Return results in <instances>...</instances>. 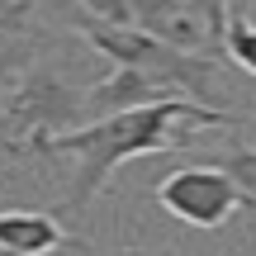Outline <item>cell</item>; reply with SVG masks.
<instances>
[{"instance_id": "obj_2", "label": "cell", "mask_w": 256, "mask_h": 256, "mask_svg": "<svg viewBox=\"0 0 256 256\" xmlns=\"http://www.w3.org/2000/svg\"><path fill=\"white\" fill-rule=\"evenodd\" d=\"M86 95L90 90H81L62 66L38 62L10 90L5 110H0V152L14 156V162H43V147L57 133H72V128L90 124Z\"/></svg>"}, {"instance_id": "obj_11", "label": "cell", "mask_w": 256, "mask_h": 256, "mask_svg": "<svg viewBox=\"0 0 256 256\" xmlns=\"http://www.w3.org/2000/svg\"><path fill=\"white\" fill-rule=\"evenodd\" d=\"M204 10H209V24H214V52H223V34H228L232 0H204Z\"/></svg>"}, {"instance_id": "obj_4", "label": "cell", "mask_w": 256, "mask_h": 256, "mask_svg": "<svg viewBox=\"0 0 256 256\" xmlns=\"http://www.w3.org/2000/svg\"><path fill=\"white\" fill-rule=\"evenodd\" d=\"M156 209L180 218L185 228H200L214 232L242 209V194L232 185V176L214 162H190V166H176L171 176L156 180Z\"/></svg>"}, {"instance_id": "obj_7", "label": "cell", "mask_w": 256, "mask_h": 256, "mask_svg": "<svg viewBox=\"0 0 256 256\" xmlns=\"http://www.w3.org/2000/svg\"><path fill=\"white\" fill-rule=\"evenodd\" d=\"M52 38L43 28H0V95L14 90L38 62H43V48Z\"/></svg>"}, {"instance_id": "obj_9", "label": "cell", "mask_w": 256, "mask_h": 256, "mask_svg": "<svg viewBox=\"0 0 256 256\" xmlns=\"http://www.w3.org/2000/svg\"><path fill=\"white\" fill-rule=\"evenodd\" d=\"M223 57H232V62H238L247 76H256V19H247V14H228Z\"/></svg>"}, {"instance_id": "obj_12", "label": "cell", "mask_w": 256, "mask_h": 256, "mask_svg": "<svg viewBox=\"0 0 256 256\" xmlns=\"http://www.w3.org/2000/svg\"><path fill=\"white\" fill-rule=\"evenodd\" d=\"M232 14H247V19H256V0H232Z\"/></svg>"}, {"instance_id": "obj_6", "label": "cell", "mask_w": 256, "mask_h": 256, "mask_svg": "<svg viewBox=\"0 0 256 256\" xmlns=\"http://www.w3.org/2000/svg\"><path fill=\"white\" fill-rule=\"evenodd\" d=\"M166 95L171 90H166L156 76L133 72V66H114L104 81L90 86L86 110H90V119H104V114H124V110H138V104H156V100H166Z\"/></svg>"}, {"instance_id": "obj_1", "label": "cell", "mask_w": 256, "mask_h": 256, "mask_svg": "<svg viewBox=\"0 0 256 256\" xmlns=\"http://www.w3.org/2000/svg\"><path fill=\"white\" fill-rule=\"evenodd\" d=\"M238 114L218 110V104L190 100V95H166L156 104H138V110L124 114H104V119H90L72 133H57L52 142L43 147V162L52 156H76V180L62 200V218L76 223L90 214V204L104 194V185L114 180L124 162H138V156H156V152H180V147L194 142L190 128H232Z\"/></svg>"}, {"instance_id": "obj_3", "label": "cell", "mask_w": 256, "mask_h": 256, "mask_svg": "<svg viewBox=\"0 0 256 256\" xmlns=\"http://www.w3.org/2000/svg\"><path fill=\"white\" fill-rule=\"evenodd\" d=\"M72 24L81 28V38L104 52L114 66H133V72H147L166 86V90H180L190 100H204V104H218V57L214 52H194V48H176L166 38L147 34L138 24H100V19H86V14H72Z\"/></svg>"}, {"instance_id": "obj_8", "label": "cell", "mask_w": 256, "mask_h": 256, "mask_svg": "<svg viewBox=\"0 0 256 256\" xmlns=\"http://www.w3.org/2000/svg\"><path fill=\"white\" fill-rule=\"evenodd\" d=\"M209 162L223 166V171L232 176V185H238V194H242V214H252V218H256V147L228 142L223 152H214Z\"/></svg>"}, {"instance_id": "obj_5", "label": "cell", "mask_w": 256, "mask_h": 256, "mask_svg": "<svg viewBox=\"0 0 256 256\" xmlns=\"http://www.w3.org/2000/svg\"><path fill=\"white\" fill-rule=\"evenodd\" d=\"M57 252L95 256V247L66 228L62 214H48V209H0V256H57Z\"/></svg>"}, {"instance_id": "obj_10", "label": "cell", "mask_w": 256, "mask_h": 256, "mask_svg": "<svg viewBox=\"0 0 256 256\" xmlns=\"http://www.w3.org/2000/svg\"><path fill=\"white\" fill-rule=\"evenodd\" d=\"M34 0H0V28H34Z\"/></svg>"}]
</instances>
